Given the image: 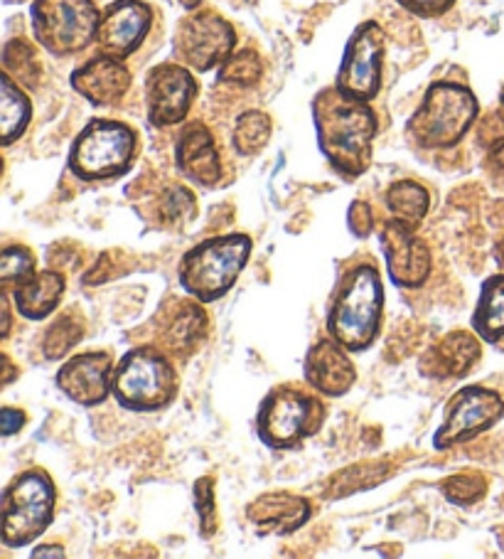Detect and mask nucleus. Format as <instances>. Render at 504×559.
Returning a JSON list of instances; mask_svg holds the SVG:
<instances>
[{
    "label": "nucleus",
    "mask_w": 504,
    "mask_h": 559,
    "mask_svg": "<svg viewBox=\"0 0 504 559\" xmlns=\"http://www.w3.org/2000/svg\"><path fill=\"white\" fill-rule=\"evenodd\" d=\"M313 123L317 148L345 180L367 173L372 163L376 136V114L370 102L345 96L337 86H327L313 99Z\"/></svg>",
    "instance_id": "f257e3e1"
},
{
    "label": "nucleus",
    "mask_w": 504,
    "mask_h": 559,
    "mask_svg": "<svg viewBox=\"0 0 504 559\" xmlns=\"http://www.w3.org/2000/svg\"><path fill=\"white\" fill-rule=\"evenodd\" d=\"M31 15L35 40L55 57L80 55L99 37L101 13L94 0H35Z\"/></svg>",
    "instance_id": "1a4fd4ad"
},
{
    "label": "nucleus",
    "mask_w": 504,
    "mask_h": 559,
    "mask_svg": "<svg viewBox=\"0 0 504 559\" xmlns=\"http://www.w3.org/2000/svg\"><path fill=\"white\" fill-rule=\"evenodd\" d=\"M33 119V104L11 74L0 76V139L11 146L23 136Z\"/></svg>",
    "instance_id": "393cba45"
},
{
    "label": "nucleus",
    "mask_w": 504,
    "mask_h": 559,
    "mask_svg": "<svg viewBox=\"0 0 504 559\" xmlns=\"http://www.w3.org/2000/svg\"><path fill=\"white\" fill-rule=\"evenodd\" d=\"M197 200L188 188H168L163 195V219L172 227H185L188 222L195 217Z\"/></svg>",
    "instance_id": "72a5a7b5"
},
{
    "label": "nucleus",
    "mask_w": 504,
    "mask_h": 559,
    "mask_svg": "<svg viewBox=\"0 0 504 559\" xmlns=\"http://www.w3.org/2000/svg\"><path fill=\"white\" fill-rule=\"evenodd\" d=\"M261 74H264V67H261V60L254 50L235 52L219 67V82L235 86H256Z\"/></svg>",
    "instance_id": "2f4dec72"
},
{
    "label": "nucleus",
    "mask_w": 504,
    "mask_h": 559,
    "mask_svg": "<svg viewBox=\"0 0 504 559\" xmlns=\"http://www.w3.org/2000/svg\"><path fill=\"white\" fill-rule=\"evenodd\" d=\"M84 328H86L84 316L76 311V308L64 311L50 328H47L45 341H43L45 358L47 360L64 358V355L84 338Z\"/></svg>",
    "instance_id": "bb28decb"
},
{
    "label": "nucleus",
    "mask_w": 504,
    "mask_h": 559,
    "mask_svg": "<svg viewBox=\"0 0 504 559\" xmlns=\"http://www.w3.org/2000/svg\"><path fill=\"white\" fill-rule=\"evenodd\" d=\"M350 229L357 237H367L374 229V215L367 202H352L350 207Z\"/></svg>",
    "instance_id": "e433bc0d"
},
{
    "label": "nucleus",
    "mask_w": 504,
    "mask_h": 559,
    "mask_svg": "<svg viewBox=\"0 0 504 559\" xmlns=\"http://www.w3.org/2000/svg\"><path fill=\"white\" fill-rule=\"evenodd\" d=\"M33 557H64V549L60 545H40L33 549Z\"/></svg>",
    "instance_id": "58836bf2"
},
{
    "label": "nucleus",
    "mask_w": 504,
    "mask_h": 559,
    "mask_svg": "<svg viewBox=\"0 0 504 559\" xmlns=\"http://www.w3.org/2000/svg\"><path fill=\"white\" fill-rule=\"evenodd\" d=\"M504 417V400L500 392L468 384L453 394L443 409L441 427L433 433V449L445 451L478 439Z\"/></svg>",
    "instance_id": "9d476101"
},
{
    "label": "nucleus",
    "mask_w": 504,
    "mask_h": 559,
    "mask_svg": "<svg viewBox=\"0 0 504 559\" xmlns=\"http://www.w3.org/2000/svg\"><path fill=\"white\" fill-rule=\"evenodd\" d=\"M3 67L8 74L15 76L17 84L31 86V90L40 84L43 64L37 60V52L33 50V45H27L23 37H17V40H11L5 45Z\"/></svg>",
    "instance_id": "c85d7f7f"
},
{
    "label": "nucleus",
    "mask_w": 504,
    "mask_h": 559,
    "mask_svg": "<svg viewBox=\"0 0 504 559\" xmlns=\"http://www.w3.org/2000/svg\"><path fill=\"white\" fill-rule=\"evenodd\" d=\"M382 252L389 278L399 288H421L431 276V249L416 235V229L399 219L386 222L382 235Z\"/></svg>",
    "instance_id": "4468645a"
},
{
    "label": "nucleus",
    "mask_w": 504,
    "mask_h": 559,
    "mask_svg": "<svg viewBox=\"0 0 504 559\" xmlns=\"http://www.w3.org/2000/svg\"><path fill=\"white\" fill-rule=\"evenodd\" d=\"M176 166L185 180L200 188H215L221 178L217 141L202 121H192L180 131L176 146Z\"/></svg>",
    "instance_id": "6ab92c4d"
},
{
    "label": "nucleus",
    "mask_w": 504,
    "mask_h": 559,
    "mask_svg": "<svg viewBox=\"0 0 504 559\" xmlns=\"http://www.w3.org/2000/svg\"><path fill=\"white\" fill-rule=\"evenodd\" d=\"M192 496H195V510L200 520V535L209 539L217 533V496H215V478L202 476L192 486Z\"/></svg>",
    "instance_id": "473e14b6"
},
{
    "label": "nucleus",
    "mask_w": 504,
    "mask_h": 559,
    "mask_svg": "<svg viewBox=\"0 0 504 559\" xmlns=\"http://www.w3.org/2000/svg\"><path fill=\"white\" fill-rule=\"evenodd\" d=\"M139 158V133L129 123L92 119L74 139L67 166L84 182L121 178Z\"/></svg>",
    "instance_id": "0eeeda50"
},
{
    "label": "nucleus",
    "mask_w": 504,
    "mask_h": 559,
    "mask_svg": "<svg viewBox=\"0 0 504 559\" xmlns=\"http://www.w3.org/2000/svg\"><path fill=\"white\" fill-rule=\"evenodd\" d=\"M325 414V404L313 388L284 382L261 400L256 433L268 449L290 451L323 429Z\"/></svg>",
    "instance_id": "39448f33"
},
{
    "label": "nucleus",
    "mask_w": 504,
    "mask_h": 559,
    "mask_svg": "<svg viewBox=\"0 0 504 559\" xmlns=\"http://www.w3.org/2000/svg\"><path fill=\"white\" fill-rule=\"evenodd\" d=\"M35 264V254L27 247H5L3 257H0V286H3V292L11 294L17 284H23L27 276H33Z\"/></svg>",
    "instance_id": "c756f323"
},
{
    "label": "nucleus",
    "mask_w": 504,
    "mask_h": 559,
    "mask_svg": "<svg viewBox=\"0 0 504 559\" xmlns=\"http://www.w3.org/2000/svg\"><path fill=\"white\" fill-rule=\"evenodd\" d=\"M207 313L202 311L197 298L190 296V301H170L158 321V345L168 355H188L197 353V348L207 335Z\"/></svg>",
    "instance_id": "412c9836"
},
{
    "label": "nucleus",
    "mask_w": 504,
    "mask_h": 559,
    "mask_svg": "<svg viewBox=\"0 0 504 559\" xmlns=\"http://www.w3.org/2000/svg\"><path fill=\"white\" fill-rule=\"evenodd\" d=\"M57 488L50 474L43 468H31L17 476L3 493V525L0 543L8 549L33 545L55 520Z\"/></svg>",
    "instance_id": "6e6552de"
},
{
    "label": "nucleus",
    "mask_w": 504,
    "mask_h": 559,
    "mask_svg": "<svg viewBox=\"0 0 504 559\" xmlns=\"http://www.w3.org/2000/svg\"><path fill=\"white\" fill-rule=\"evenodd\" d=\"M72 90L94 106H111L121 102L131 90V72L123 60L109 55H96L72 72Z\"/></svg>",
    "instance_id": "4be33fe9"
},
{
    "label": "nucleus",
    "mask_w": 504,
    "mask_h": 559,
    "mask_svg": "<svg viewBox=\"0 0 504 559\" xmlns=\"http://www.w3.org/2000/svg\"><path fill=\"white\" fill-rule=\"evenodd\" d=\"M470 325L482 343L500 345L504 341V274L484 278Z\"/></svg>",
    "instance_id": "b1692460"
},
{
    "label": "nucleus",
    "mask_w": 504,
    "mask_h": 559,
    "mask_svg": "<svg viewBox=\"0 0 504 559\" xmlns=\"http://www.w3.org/2000/svg\"><path fill=\"white\" fill-rule=\"evenodd\" d=\"M484 170H488L492 186L504 192V139L494 141L490 146L488 158H484Z\"/></svg>",
    "instance_id": "c9c22d12"
},
{
    "label": "nucleus",
    "mask_w": 504,
    "mask_h": 559,
    "mask_svg": "<svg viewBox=\"0 0 504 559\" xmlns=\"http://www.w3.org/2000/svg\"><path fill=\"white\" fill-rule=\"evenodd\" d=\"M271 131H274V121L264 111H244L237 119L235 127V148L239 156H256L266 148L271 141Z\"/></svg>",
    "instance_id": "cd10ccee"
},
{
    "label": "nucleus",
    "mask_w": 504,
    "mask_h": 559,
    "mask_svg": "<svg viewBox=\"0 0 504 559\" xmlns=\"http://www.w3.org/2000/svg\"><path fill=\"white\" fill-rule=\"evenodd\" d=\"M399 5L406 13L419 17H441L451 11L455 0H399Z\"/></svg>",
    "instance_id": "f704fd0d"
},
{
    "label": "nucleus",
    "mask_w": 504,
    "mask_h": 559,
    "mask_svg": "<svg viewBox=\"0 0 504 559\" xmlns=\"http://www.w3.org/2000/svg\"><path fill=\"white\" fill-rule=\"evenodd\" d=\"M153 27V8L143 0H116L101 13L99 43L101 55L125 60L143 45Z\"/></svg>",
    "instance_id": "dca6fc26"
},
{
    "label": "nucleus",
    "mask_w": 504,
    "mask_h": 559,
    "mask_svg": "<svg viewBox=\"0 0 504 559\" xmlns=\"http://www.w3.org/2000/svg\"><path fill=\"white\" fill-rule=\"evenodd\" d=\"M200 84L190 67L163 62L145 76V111L155 129H168L188 119Z\"/></svg>",
    "instance_id": "ddd939ff"
},
{
    "label": "nucleus",
    "mask_w": 504,
    "mask_h": 559,
    "mask_svg": "<svg viewBox=\"0 0 504 559\" xmlns=\"http://www.w3.org/2000/svg\"><path fill=\"white\" fill-rule=\"evenodd\" d=\"M310 518H313V503L288 490L264 493L247 506V520L259 535H293L310 523Z\"/></svg>",
    "instance_id": "a211bd4d"
},
{
    "label": "nucleus",
    "mask_w": 504,
    "mask_h": 559,
    "mask_svg": "<svg viewBox=\"0 0 504 559\" xmlns=\"http://www.w3.org/2000/svg\"><path fill=\"white\" fill-rule=\"evenodd\" d=\"M0 421H3V437H13V433L21 431L25 427V412L15 409V407H5L0 412Z\"/></svg>",
    "instance_id": "4c0bfd02"
},
{
    "label": "nucleus",
    "mask_w": 504,
    "mask_h": 559,
    "mask_svg": "<svg viewBox=\"0 0 504 559\" xmlns=\"http://www.w3.org/2000/svg\"><path fill=\"white\" fill-rule=\"evenodd\" d=\"M441 493L453 506L470 508L480 503L484 493H488V478L482 474H455L443 480Z\"/></svg>",
    "instance_id": "7c9ffc66"
},
{
    "label": "nucleus",
    "mask_w": 504,
    "mask_h": 559,
    "mask_svg": "<svg viewBox=\"0 0 504 559\" xmlns=\"http://www.w3.org/2000/svg\"><path fill=\"white\" fill-rule=\"evenodd\" d=\"M305 382L317 394L325 397H345L355 388L357 368L350 358V350L335 338L317 341L305 355Z\"/></svg>",
    "instance_id": "f3484780"
},
{
    "label": "nucleus",
    "mask_w": 504,
    "mask_h": 559,
    "mask_svg": "<svg viewBox=\"0 0 504 559\" xmlns=\"http://www.w3.org/2000/svg\"><path fill=\"white\" fill-rule=\"evenodd\" d=\"M113 368V358L106 350L80 353L62 365L55 382L67 400L82 407H96L109 400Z\"/></svg>",
    "instance_id": "2eb2a0df"
},
{
    "label": "nucleus",
    "mask_w": 504,
    "mask_h": 559,
    "mask_svg": "<svg viewBox=\"0 0 504 559\" xmlns=\"http://www.w3.org/2000/svg\"><path fill=\"white\" fill-rule=\"evenodd\" d=\"M482 358V341L478 333L453 331L443 335L423 353L419 370L431 380H458L465 378Z\"/></svg>",
    "instance_id": "aec40b11"
},
{
    "label": "nucleus",
    "mask_w": 504,
    "mask_h": 559,
    "mask_svg": "<svg viewBox=\"0 0 504 559\" xmlns=\"http://www.w3.org/2000/svg\"><path fill=\"white\" fill-rule=\"evenodd\" d=\"M180 374L160 348H133L113 368L111 394L129 412H160L178 397Z\"/></svg>",
    "instance_id": "20e7f679"
},
{
    "label": "nucleus",
    "mask_w": 504,
    "mask_h": 559,
    "mask_svg": "<svg viewBox=\"0 0 504 559\" xmlns=\"http://www.w3.org/2000/svg\"><path fill=\"white\" fill-rule=\"evenodd\" d=\"M176 57L192 72H212L225 64L237 47V31L225 17L200 11L185 15L176 27Z\"/></svg>",
    "instance_id": "9b49d317"
},
{
    "label": "nucleus",
    "mask_w": 504,
    "mask_h": 559,
    "mask_svg": "<svg viewBox=\"0 0 504 559\" xmlns=\"http://www.w3.org/2000/svg\"><path fill=\"white\" fill-rule=\"evenodd\" d=\"M384 286L374 262H357L337 278L327 311V333L350 353H364L380 338Z\"/></svg>",
    "instance_id": "f03ea898"
},
{
    "label": "nucleus",
    "mask_w": 504,
    "mask_h": 559,
    "mask_svg": "<svg viewBox=\"0 0 504 559\" xmlns=\"http://www.w3.org/2000/svg\"><path fill=\"white\" fill-rule=\"evenodd\" d=\"M386 37L380 23L367 21L347 40L335 86L345 96L372 102L382 90Z\"/></svg>",
    "instance_id": "f8f14e48"
},
{
    "label": "nucleus",
    "mask_w": 504,
    "mask_h": 559,
    "mask_svg": "<svg viewBox=\"0 0 504 559\" xmlns=\"http://www.w3.org/2000/svg\"><path fill=\"white\" fill-rule=\"evenodd\" d=\"M200 3H202V0H180V5L185 8V11H197Z\"/></svg>",
    "instance_id": "ea45409f"
},
{
    "label": "nucleus",
    "mask_w": 504,
    "mask_h": 559,
    "mask_svg": "<svg viewBox=\"0 0 504 559\" xmlns=\"http://www.w3.org/2000/svg\"><path fill=\"white\" fill-rule=\"evenodd\" d=\"M3 360H5V370H8V372H5V384H8V382L13 380V365H11V360H8V355H5Z\"/></svg>",
    "instance_id": "a19ab883"
},
{
    "label": "nucleus",
    "mask_w": 504,
    "mask_h": 559,
    "mask_svg": "<svg viewBox=\"0 0 504 559\" xmlns=\"http://www.w3.org/2000/svg\"><path fill=\"white\" fill-rule=\"evenodd\" d=\"M67 282L60 272H35L23 284L13 288V301L17 313L27 321H45L52 316L64 296Z\"/></svg>",
    "instance_id": "5701e85b"
},
{
    "label": "nucleus",
    "mask_w": 504,
    "mask_h": 559,
    "mask_svg": "<svg viewBox=\"0 0 504 559\" xmlns=\"http://www.w3.org/2000/svg\"><path fill=\"white\" fill-rule=\"evenodd\" d=\"M500 106H502V111H504V86H502V92H500Z\"/></svg>",
    "instance_id": "79ce46f5"
},
{
    "label": "nucleus",
    "mask_w": 504,
    "mask_h": 559,
    "mask_svg": "<svg viewBox=\"0 0 504 559\" xmlns=\"http://www.w3.org/2000/svg\"><path fill=\"white\" fill-rule=\"evenodd\" d=\"M249 235H225L209 237L180 259L178 284L188 296L197 298L200 304H212L225 298L251 257Z\"/></svg>",
    "instance_id": "7ed1b4c3"
},
{
    "label": "nucleus",
    "mask_w": 504,
    "mask_h": 559,
    "mask_svg": "<svg viewBox=\"0 0 504 559\" xmlns=\"http://www.w3.org/2000/svg\"><path fill=\"white\" fill-rule=\"evenodd\" d=\"M386 207L392 210L394 219L419 229L423 217L431 210V192L416 180H399L386 190Z\"/></svg>",
    "instance_id": "a878e982"
},
{
    "label": "nucleus",
    "mask_w": 504,
    "mask_h": 559,
    "mask_svg": "<svg viewBox=\"0 0 504 559\" xmlns=\"http://www.w3.org/2000/svg\"><path fill=\"white\" fill-rule=\"evenodd\" d=\"M480 114V104L465 84L435 82L406 123V133L419 148L443 151L465 139Z\"/></svg>",
    "instance_id": "423d86ee"
}]
</instances>
